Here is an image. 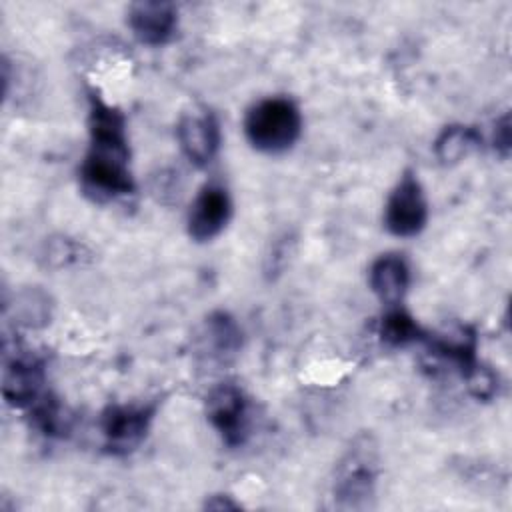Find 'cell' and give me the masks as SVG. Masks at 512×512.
<instances>
[{"instance_id": "cell-12", "label": "cell", "mask_w": 512, "mask_h": 512, "mask_svg": "<svg viewBox=\"0 0 512 512\" xmlns=\"http://www.w3.org/2000/svg\"><path fill=\"white\" fill-rule=\"evenodd\" d=\"M238 348H240V328L236 326V322L224 312H216L208 316L202 328L200 350L208 354L210 360L226 362L238 352Z\"/></svg>"}, {"instance_id": "cell-10", "label": "cell", "mask_w": 512, "mask_h": 512, "mask_svg": "<svg viewBox=\"0 0 512 512\" xmlns=\"http://www.w3.org/2000/svg\"><path fill=\"white\" fill-rule=\"evenodd\" d=\"M128 26L148 46L166 44L178 26V12L170 2H136L128 10Z\"/></svg>"}, {"instance_id": "cell-16", "label": "cell", "mask_w": 512, "mask_h": 512, "mask_svg": "<svg viewBox=\"0 0 512 512\" xmlns=\"http://www.w3.org/2000/svg\"><path fill=\"white\" fill-rule=\"evenodd\" d=\"M464 378H466V382H468V390H470L476 398L486 400V398H490V396L494 394V390H496V378H494V374L488 372L486 368L478 366V364H476L472 370H468V372L464 374Z\"/></svg>"}, {"instance_id": "cell-7", "label": "cell", "mask_w": 512, "mask_h": 512, "mask_svg": "<svg viewBox=\"0 0 512 512\" xmlns=\"http://www.w3.org/2000/svg\"><path fill=\"white\" fill-rule=\"evenodd\" d=\"M230 214L232 202L226 188L220 184H206L188 212V234L198 242L212 240L224 230Z\"/></svg>"}, {"instance_id": "cell-4", "label": "cell", "mask_w": 512, "mask_h": 512, "mask_svg": "<svg viewBox=\"0 0 512 512\" xmlns=\"http://www.w3.org/2000/svg\"><path fill=\"white\" fill-rule=\"evenodd\" d=\"M428 220V204L418 178L406 172L392 194L388 196L384 208V224L390 234L400 238H410L422 232Z\"/></svg>"}, {"instance_id": "cell-6", "label": "cell", "mask_w": 512, "mask_h": 512, "mask_svg": "<svg viewBox=\"0 0 512 512\" xmlns=\"http://www.w3.org/2000/svg\"><path fill=\"white\" fill-rule=\"evenodd\" d=\"M154 408L150 406H110L102 416V434L114 454H128L144 440Z\"/></svg>"}, {"instance_id": "cell-17", "label": "cell", "mask_w": 512, "mask_h": 512, "mask_svg": "<svg viewBox=\"0 0 512 512\" xmlns=\"http://www.w3.org/2000/svg\"><path fill=\"white\" fill-rule=\"evenodd\" d=\"M494 146L498 150H502V154H508V148H510V116L504 114L500 120H496V126H494Z\"/></svg>"}, {"instance_id": "cell-14", "label": "cell", "mask_w": 512, "mask_h": 512, "mask_svg": "<svg viewBox=\"0 0 512 512\" xmlns=\"http://www.w3.org/2000/svg\"><path fill=\"white\" fill-rule=\"evenodd\" d=\"M380 336L390 346H406L420 340L424 334L410 314L404 310H390L380 322Z\"/></svg>"}, {"instance_id": "cell-11", "label": "cell", "mask_w": 512, "mask_h": 512, "mask_svg": "<svg viewBox=\"0 0 512 512\" xmlns=\"http://www.w3.org/2000/svg\"><path fill=\"white\" fill-rule=\"evenodd\" d=\"M410 284V270L402 256L384 254L370 266V288L386 306H396Z\"/></svg>"}, {"instance_id": "cell-8", "label": "cell", "mask_w": 512, "mask_h": 512, "mask_svg": "<svg viewBox=\"0 0 512 512\" xmlns=\"http://www.w3.org/2000/svg\"><path fill=\"white\" fill-rule=\"evenodd\" d=\"M176 136L182 154L198 168L212 162L220 148V126L212 112L184 114L178 122Z\"/></svg>"}, {"instance_id": "cell-15", "label": "cell", "mask_w": 512, "mask_h": 512, "mask_svg": "<svg viewBox=\"0 0 512 512\" xmlns=\"http://www.w3.org/2000/svg\"><path fill=\"white\" fill-rule=\"evenodd\" d=\"M16 314L26 326H42L50 318V300L40 290L22 292L16 300Z\"/></svg>"}, {"instance_id": "cell-2", "label": "cell", "mask_w": 512, "mask_h": 512, "mask_svg": "<svg viewBox=\"0 0 512 512\" xmlns=\"http://www.w3.org/2000/svg\"><path fill=\"white\" fill-rule=\"evenodd\" d=\"M302 132V116L290 98L272 96L256 102L244 120L248 142L268 154L288 150Z\"/></svg>"}, {"instance_id": "cell-5", "label": "cell", "mask_w": 512, "mask_h": 512, "mask_svg": "<svg viewBox=\"0 0 512 512\" xmlns=\"http://www.w3.org/2000/svg\"><path fill=\"white\" fill-rule=\"evenodd\" d=\"M206 414L228 446H238L248 434V400L236 384H220L206 398Z\"/></svg>"}, {"instance_id": "cell-9", "label": "cell", "mask_w": 512, "mask_h": 512, "mask_svg": "<svg viewBox=\"0 0 512 512\" xmlns=\"http://www.w3.org/2000/svg\"><path fill=\"white\" fill-rule=\"evenodd\" d=\"M44 372L42 364L26 354H14L6 360L4 378H2V394L8 404L16 408L34 406L44 394Z\"/></svg>"}, {"instance_id": "cell-1", "label": "cell", "mask_w": 512, "mask_h": 512, "mask_svg": "<svg viewBox=\"0 0 512 512\" xmlns=\"http://www.w3.org/2000/svg\"><path fill=\"white\" fill-rule=\"evenodd\" d=\"M128 136L122 112L100 96L90 98V150L80 166V184L94 202L134 192L128 168Z\"/></svg>"}, {"instance_id": "cell-3", "label": "cell", "mask_w": 512, "mask_h": 512, "mask_svg": "<svg viewBox=\"0 0 512 512\" xmlns=\"http://www.w3.org/2000/svg\"><path fill=\"white\" fill-rule=\"evenodd\" d=\"M376 486V456L368 440L354 444L338 466L334 480V502L342 510H362L370 506Z\"/></svg>"}, {"instance_id": "cell-13", "label": "cell", "mask_w": 512, "mask_h": 512, "mask_svg": "<svg viewBox=\"0 0 512 512\" xmlns=\"http://www.w3.org/2000/svg\"><path fill=\"white\" fill-rule=\"evenodd\" d=\"M480 144V134L468 126H448L434 142V154L442 164L464 160Z\"/></svg>"}]
</instances>
